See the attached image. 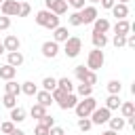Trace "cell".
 Wrapping results in <instances>:
<instances>
[{
	"instance_id": "6da1fadb",
	"label": "cell",
	"mask_w": 135,
	"mask_h": 135,
	"mask_svg": "<svg viewBox=\"0 0 135 135\" xmlns=\"http://www.w3.org/2000/svg\"><path fill=\"white\" fill-rule=\"evenodd\" d=\"M36 23L42 25V27H46V30H55V27L59 25V15L51 13L49 8L38 11V13H36Z\"/></svg>"
},
{
	"instance_id": "7a4b0ae2",
	"label": "cell",
	"mask_w": 135,
	"mask_h": 135,
	"mask_svg": "<svg viewBox=\"0 0 135 135\" xmlns=\"http://www.w3.org/2000/svg\"><path fill=\"white\" fill-rule=\"evenodd\" d=\"M95 108H97V101H95L91 95H89V97H82V101H78V103L74 105V110H76V116H78V118L89 116Z\"/></svg>"
},
{
	"instance_id": "3957f363",
	"label": "cell",
	"mask_w": 135,
	"mask_h": 135,
	"mask_svg": "<svg viewBox=\"0 0 135 135\" xmlns=\"http://www.w3.org/2000/svg\"><path fill=\"white\" fill-rule=\"evenodd\" d=\"M82 51V40L78 36H70L65 42H63V53L68 57H78V53Z\"/></svg>"
},
{
	"instance_id": "277c9868",
	"label": "cell",
	"mask_w": 135,
	"mask_h": 135,
	"mask_svg": "<svg viewBox=\"0 0 135 135\" xmlns=\"http://www.w3.org/2000/svg\"><path fill=\"white\" fill-rule=\"evenodd\" d=\"M103 61H105V57H103V51H101V49H93V51L89 53V57H86V68L95 72V70L103 68Z\"/></svg>"
},
{
	"instance_id": "5b68a950",
	"label": "cell",
	"mask_w": 135,
	"mask_h": 135,
	"mask_svg": "<svg viewBox=\"0 0 135 135\" xmlns=\"http://www.w3.org/2000/svg\"><path fill=\"white\" fill-rule=\"evenodd\" d=\"M89 116H91V122H93V124H103V122H108V120H110L112 110H108L105 105H103V108H95Z\"/></svg>"
},
{
	"instance_id": "8992f818",
	"label": "cell",
	"mask_w": 135,
	"mask_h": 135,
	"mask_svg": "<svg viewBox=\"0 0 135 135\" xmlns=\"http://www.w3.org/2000/svg\"><path fill=\"white\" fill-rule=\"evenodd\" d=\"M44 4H46V8H49L51 13H55V15H65V13H68V2H65V0H44Z\"/></svg>"
},
{
	"instance_id": "52a82bcc",
	"label": "cell",
	"mask_w": 135,
	"mask_h": 135,
	"mask_svg": "<svg viewBox=\"0 0 135 135\" xmlns=\"http://www.w3.org/2000/svg\"><path fill=\"white\" fill-rule=\"evenodd\" d=\"M0 8H2V15H6V17H19V2L17 0H4L0 4Z\"/></svg>"
},
{
	"instance_id": "ba28073f",
	"label": "cell",
	"mask_w": 135,
	"mask_h": 135,
	"mask_svg": "<svg viewBox=\"0 0 135 135\" xmlns=\"http://www.w3.org/2000/svg\"><path fill=\"white\" fill-rule=\"evenodd\" d=\"M78 13H80V19H82V23H93V21L99 17V13H97V8H95L93 4H91V6H82Z\"/></svg>"
},
{
	"instance_id": "9c48e42d",
	"label": "cell",
	"mask_w": 135,
	"mask_h": 135,
	"mask_svg": "<svg viewBox=\"0 0 135 135\" xmlns=\"http://www.w3.org/2000/svg\"><path fill=\"white\" fill-rule=\"evenodd\" d=\"M57 53H59V42H55V40H46V42L42 44V55H44L46 59L57 57Z\"/></svg>"
},
{
	"instance_id": "30bf717a",
	"label": "cell",
	"mask_w": 135,
	"mask_h": 135,
	"mask_svg": "<svg viewBox=\"0 0 135 135\" xmlns=\"http://www.w3.org/2000/svg\"><path fill=\"white\" fill-rule=\"evenodd\" d=\"M2 46H4V51H8V53H13V51H19V46H21V42H19V38H17V36H13V34H8V36L4 38V42H2Z\"/></svg>"
},
{
	"instance_id": "8fae6325",
	"label": "cell",
	"mask_w": 135,
	"mask_h": 135,
	"mask_svg": "<svg viewBox=\"0 0 135 135\" xmlns=\"http://www.w3.org/2000/svg\"><path fill=\"white\" fill-rule=\"evenodd\" d=\"M110 11H112V15H114L116 19H127V17H129V6H127V4H122V2L114 4Z\"/></svg>"
},
{
	"instance_id": "7c38bea8",
	"label": "cell",
	"mask_w": 135,
	"mask_h": 135,
	"mask_svg": "<svg viewBox=\"0 0 135 135\" xmlns=\"http://www.w3.org/2000/svg\"><path fill=\"white\" fill-rule=\"evenodd\" d=\"M131 30H133V25H131L127 19H118L116 25H114V34H120V36H127Z\"/></svg>"
},
{
	"instance_id": "4fadbf2b",
	"label": "cell",
	"mask_w": 135,
	"mask_h": 135,
	"mask_svg": "<svg viewBox=\"0 0 135 135\" xmlns=\"http://www.w3.org/2000/svg\"><path fill=\"white\" fill-rule=\"evenodd\" d=\"M76 103H78V97H76L74 93H68V95L59 101V108H61V110H74Z\"/></svg>"
},
{
	"instance_id": "5bb4252c",
	"label": "cell",
	"mask_w": 135,
	"mask_h": 135,
	"mask_svg": "<svg viewBox=\"0 0 135 135\" xmlns=\"http://www.w3.org/2000/svg\"><path fill=\"white\" fill-rule=\"evenodd\" d=\"M110 30V21L105 19V17H97L95 21H93V32H99V34H105Z\"/></svg>"
},
{
	"instance_id": "9a60e30c",
	"label": "cell",
	"mask_w": 135,
	"mask_h": 135,
	"mask_svg": "<svg viewBox=\"0 0 135 135\" xmlns=\"http://www.w3.org/2000/svg\"><path fill=\"white\" fill-rule=\"evenodd\" d=\"M70 38V34H68V27H63V25H57L55 30H53V40L55 42H65Z\"/></svg>"
},
{
	"instance_id": "2e32d148",
	"label": "cell",
	"mask_w": 135,
	"mask_h": 135,
	"mask_svg": "<svg viewBox=\"0 0 135 135\" xmlns=\"http://www.w3.org/2000/svg\"><path fill=\"white\" fill-rule=\"evenodd\" d=\"M6 63H8V65H13V68H19V65L23 63V55H21V51H13V53H8Z\"/></svg>"
},
{
	"instance_id": "e0dca14e",
	"label": "cell",
	"mask_w": 135,
	"mask_h": 135,
	"mask_svg": "<svg viewBox=\"0 0 135 135\" xmlns=\"http://www.w3.org/2000/svg\"><path fill=\"white\" fill-rule=\"evenodd\" d=\"M36 99H38V103H40V105H44V108H49V105L53 103V95H51L49 91H44V89L36 93Z\"/></svg>"
},
{
	"instance_id": "ac0fdd59",
	"label": "cell",
	"mask_w": 135,
	"mask_h": 135,
	"mask_svg": "<svg viewBox=\"0 0 135 135\" xmlns=\"http://www.w3.org/2000/svg\"><path fill=\"white\" fill-rule=\"evenodd\" d=\"M15 74H17V68H13V65H8V63H4V65L0 68V78H4V80H13Z\"/></svg>"
},
{
	"instance_id": "d6986e66",
	"label": "cell",
	"mask_w": 135,
	"mask_h": 135,
	"mask_svg": "<svg viewBox=\"0 0 135 135\" xmlns=\"http://www.w3.org/2000/svg\"><path fill=\"white\" fill-rule=\"evenodd\" d=\"M91 40H93V44H95V49H103V46L108 44V36H105V34H99V32H93V36H91Z\"/></svg>"
},
{
	"instance_id": "ffe728a7",
	"label": "cell",
	"mask_w": 135,
	"mask_h": 135,
	"mask_svg": "<svg viewBox=\"0 0 135 135\" xmlns=\"http://www.w3.org/2000/svg\"><path fill=\"white\" fill-rule=\"evenodd\" d=\"M11 120H13V122H23V120H25V110L19 108V105L11 108Z\"/></svg>"
},
{
	"instance_id": "44dd1931",
	"label": "cell",
	"mask_w": 135,
	"mask_h": 135,
	"mask_svg": "<svg viewBox=\"0 0 135 135\" xmlns=\"http://www.w3.org/2000/svg\"><path fill=\"white\" fill-rule=\"evenodd\" d=\"M120 112H122L124 118L135 116V105H133V101H124V103H120Z\"/></svg>"
},
{
	"instance_id": "7402d4cb",
	"label": "cell",
	"mask_w": 135,
	"mask_h": 135,
	"mask_svg": "<svg viewBox=\"0 0 135 135\" xmlns=\"http://www.w3.org/2000/svg\"><path fill=\"white\" fill-rule=\"evenodd\" d=\"M4 91H6L8 95H19V93H21V84H17L15 80H6Z\"/></svg>"
},
{
	"instance_id": "603a6c76",
	"label": "cell",
	"mask_w": 135,
	"mask_h": 135,
	"mask_svg": "<svg viewBox=\"0 0 135 135\" xmlns=\"http://www.w3.org/2000/svg\"><path fill=\"white\" fill-rule=\"evenodd\" d=\"M21 93H25V95H30V97H32V95H36V93H38V86H36L32 80H27V82H23V84H21Z\"/></svg>"
},
{
	"instance_id": "cb8c5ba5",
	"label": "cell",
	"mask_w": 135,
	"mask_h": 135,
	"mask_svg": "<svg viewBox=\"0 0 135 135\" xmlns=\"http://www.w3.org/2000/svg\"><path fill=\"white\" fill-rule=\"evenodd\" d=\"M120 103H122V101H120L118 95H110V97L105 99V108H108V110H118Z\"/></svg>"
},
{
	"instance_id": "d4e9b609",
	"label": "cell",
	"mask_w": 135,
	"mask_h": 135,
	"mask_svg": "<svg viewBox=\"0 0 135 135\" xmlns=\"http://www.w3.org/2000/svg\"><path fill=\"white\" fill-rule=\"evenodd\" d=\"M57 86H59L61 91H65V93H72V91H74V84H72L70 78H59V80H57Z\"/></svg>"
},
{
	"instance_id": "484cf974",
	"label": "cell",
	"mask_w": 135,
	"mask_h": 135,
	"mask_svg": "<svg viewBox=\"0 0 135 135\" xmlns=\"http://www.w3.org/2000/svg\"><path fill=\"white\" fill-rule=\"evenodd\" d=\"M108 91H110V95H120V91H122L120 80H110L108 82Z\"/></svg>"
},
{
	"instance_id": "4316f807",
	"label": "cell",
	"mask_w": 135,
	"mask_h": 135,
	"mask_svg": "<svg viewBox=\"0 0 135 135\" xmlns=\"http://www.w3.org/2000/svg\"><path fill=\"white\" fill-rule=\"evenodd\" d=\"M2 105L4 108H15L17 105V95H8V93H4V97H2Z\"/></svg>"
},
{
	"instance_id": "83f0119b",
	"label": "cell",
	"mask_w": 135,
	"mask_h": 135,
	"mask_svg": "<svg viewBox=\"0 0 135 135\" xmlns=\"http://www.w3.org/2000/svg\"><path fill=\"white\" fill-rule=\"evenodd\" d=\"M30 114H32V118H42V116L46 114V108H44V105H40V103H36V105H32Z\"/></svg>"
},
{
	"instance_id": "f1b7e54d",
	"label": "cell",
	"mask_w": 135,
	"mask_h": 135,
	"mask_svg": "<svg viewBox=\"0 0 135 135\" xmlns=\"http://www.w3.org/2000/svg\"><path fill=\"white\" fill-rule=\"evenodd\" d=\"M108 122H110V129H112V131H120V129H124V118H118V116L112 118V116H110Z\"/></svg>"
},
{
	"instance_id": "f546056e",
	"label": "cell",
	"mask_w": 135,
	"mask_h": 135,
	"mask_svg": "<svg viewBox=\"0 0 135 135\" xmlns=\"http://www.w3.org/2000/svg\"><path fill=\"white\" fill-rule=\"evenodd\" d=\"M42 89H44V91H49V93H51V91H53V89H57V80H55V78H53V76H46V78H44V80H42Z\"/></svg>"
},
{
	"instance_id": "4dcf8cb0",
	"label": "cell",
	"mask_w": 135,
	"mask_h": 135,
	"mask_svg": "<svg viewBox=\"0 0 135 135\" xmlns=\"http://www.w3.org/2000/svg\"><path fill=\"white\" fill-rule=\"evenodd\" d=\"M91 93H93V86H91V84H84V82L78 84V95H80V97H89Z\"/></svg>"
},
{
	"instance_id": "1f68e13d",
	"label": "cell",
	"mask_w": 135,
	"mask_h": 135,
	"mask_svg": "<svg viewBox=\"0 0 135 135\" xmlns=\"http://www.w3.org/2000/svg\"><path fill=\"white\" fill-rule=\"evenodd\" d=\"M91 127H93V122H91V118H89V116H84V118H78V129H80V131H84V133H86Z\"/></svg>"
},
{
	"instance_id": "d6a6232c",
	"label": "cell",
	"mask_w": 135,
	"mask_h": 135,
	"mask_svg": "<svg viewBox=\"0 0 135 135\" xmlns=\"http://www.w3.org/2000/svg\"><path fill=\"white\" fill-rule=\"evenodd\" d=\"M82 82H84V84H91V86H93V84H97V74H95L93 70H89V72H86V76L82 78Z\"/></svg>"
},
{
	"instance_id": "836d02e7",
	"label": "cell",
	"mask_w": 135,
	"mask_h": 135,
	"mask_svg": "<svg viewBox=\"0 0 135 135\" xmlns=\"http://www.w3.org/2000/svg\"><path fill=\"white\" fill-rule=\"evenodd\" d=\"M32 13V6L27 2H19V17H27Z\"/></svg>"
},
{
	"instance_id": "e575fe53",
	"label": "cell",
	"mask_w": 135,
	"mask_h": 135,
	"mask_svg": "<svg viewBox=\"0 0 135 135\" xmlns=\"http://www.w3.org/2000/svg\"><path fill=\"white\" fill-rule=\"evenodd\" d=\"M68 23L70 25H82V19H80V13L76 11V13H72L70 17H68Z\"/></svg>"
},
{
	"instance_id": "d590c367",
	"label": "cell",
	"mask_w": 135,
	"mask_h": 135,
	"mask_svg": "<svg viewBox=\"0 0 135 135\" xmlns=\"http://www.w3.org/2000/svg\"><path fill=\"white\" fill-rule=\"evenodd\" d=\"M86 72H89V68H84V65H76V68H74V74H76V78H78L80 82H82V78L86 76Z\"/></svg>"
},
{
	"instance_id": "8d00e7d4",
	"label": "cell",
	"mask_w": 135,
	"mask_h": 135,
	"mask_svg": "<svg viewBox=\"0 0 135 135\" xmlns=\"http://www.w3.org/2000/svg\"><path fill=\"white\" fill-rule=\"evenodd\" d=\"M13 129H15V122H13V120H8V122H0V131H2L4 135H8Z\"/></svg>"
},
{
	"instance_id": "74e56055",
	"label": "cell",
	"mask_w": 135,
	"mask_h": 135,
	"mask_svg": "<svg viewBox=\"0 0 135 135\" xmlns=\"http://www.w3.org/2000/svg\"><path fill=\"white\" fill-rule=\"evenodd\" d=\"M38 120H40V124H44V127H49V129L55 124V118H53V116H49V114H44V116H42V118H38Z\"/></svg>"
},
{
	"instance_id": "f35d334b",
	"label": "cell",
	"mask_w": 135,
	"mask_h": 135,
	"mask_svg": "<svg viewBox=\"0 0 135 135\" xmlns=\"http://www.w3.org/2000/svg\"><path fill=\"white\" fill-rule=\"evenodd\" d=\"M112 42H114V46H116V49H120V46H124V42H127V36H120V34H116Z\"/></svg>"
},
{
	"instance_id": "ab89813d",
	"label": "cell",
	"mask_w": 135,
	"mask_h": 135,
	"mask_svg": "<svg viewBox=\"0 0 135 135\" xmlns=\"http://www.w3.org/2000/svg\"><path fill=\"white\" fill-rule=\"evenodd\" d=\"M34 135H49V127H44V124H36V129H34Z\"/></svg>"
},
{
	"instance_id": "60d3db41",
	"label": "cell",
	"mask_w": 135,
	"mask_h": 135,
	"mask_svg": "<svg viewBox=\"0 0 135 135\" xmlns=\"http://www.w3.org/2000/svg\"><path fill=\"white\" fill-rule=\"evenodd\" d=\"M8 27H11V17L2 15L0 17V30H8Z\"/></svg>"
},
{
	"instance_id": "b9f144b4",
	"label": "cell",
	"mask_w": 135,
	"mask_h": 135,
	"mask_svg": "<svg viewBox=\"0 0 135 135\" xmlns=\"http://www.w3.org/2000/svg\"><path fill=\"white\" fill-rule=\"evenodd\" d=\"M63 133H65V131H63L61 127H57V124H53V127L49 129V135H63Z\"/></svg>"
},
{
	"instance_id": "7bdbcfd3",
	"label": "cell",
	"mask_w": 135,
	"mask_h": 135,
	"mask_svg": "<svg viewBox=\"0 0 135 135\" xmlns=\"http://www.w3.org/2000/svg\"><path fill=\"white\" fill-rule=\"evenodd\" d=\"M65 2H68L70 6H74V8H78V11L84 6V0H65Z\"/></svg>"
},
{
	"instance_id": "ee69618b",
	"label": "cell",
	"mask_w": 135,
	"mask_h": 135,
	"mask_svg": "<svg viewBox=\"0 0 135 135\" xmlns=\"http://www.w3.org/2000/svg\"><path fill=\"white\" fill-rule=\"evenodd\" d=\"M124 46H131V49L135 46V36H133V34H127V42H124Z\"/></svg>"
},
{
	"instance_id": "f6af8a7d",
	"label": "cell",
	"mask_w": 135,
	"mask_h": 135,
	"mask_svg": "<svg viewBox=\"0 0 135 135\" xmlns=\"http://www.w3.org/2000/svg\"><path fill=\"white\" fill-rule=\"evenodd\" d=\"M99 2H101V6H103V8H112V6L116 4V0H99Z\"/></svg>"
},
{
	"instance_id": "bcb514c9",
	"label": "cell",
	"mask_w": 135,
	"mask_h": 135,
	"mask_svg": "<svg viewBox=\"0 0 135 135\" xmlns=\"http://www.w3.org/2000/svg\"><path fill=\"white\" fill-rule=\"evenodd\" d=\"M8 135H25V133H23V131H21V129H13V131H11V133H8Z\"/></svg>"
},
{
	"instance_id": "7dc6e473",
	"label": "cell",
	"mask_w": 135,
	"mask_h": 135,
	"mask_svg": "<svg viewBox=\"0 0 135 135\" xmlns=\"http://www.w3.org/2000/svg\"><path fill=\"white\" fill-rule=\"evenodd\" d=\"M101 135H118V131H112V129H108V131H103Z\"/></svg>"
},
{
	"instance_id": "c3c4849f",
	"label": "cell",
	"mask_w": 135,
	"mask_h": 135,
	"mask_svg": "<svg viewBox=\"0 0 135 135\" xmlns=\"http://www.w3.org/2000/svg\"><path fill=\"white\" fill-rule=\"evenodd\" d=\"M2 53H4V46H2V42H0V55H2Z\"/></svg>"
},
{
	"instance_id": "681fc988",
	"label": "cell",
	"mask_w": 135,
	"mask_h": 135,
	"mask_svg": "<svg viewBox=\"0 0 135 135\" xmlns=\"http://www.w3.org/2000/svg\"><path fill=\"white\" fill-rule=\"evenodd\" d=\"M118 2H122V4H127V2H129V0H118Z\"/></svg>"
},
{
	"instance_id": "f907efd6",
	"label": "cell",
	"mask_w": 135,
	"mask_h": 135,
	"mask_svg": "<svg viewBox=\"0 0 135 135\" xmlns=\"http://www.w3.org/2000/svg\"><path fill=\"white\" fill-rule=\"evenodd\" d=\"M89 2H91V4H95V2H99V0H89Z\"/></svg>"
},
{
	"instance_id": "816d5d0a",
	"label": "cell",
	"mask_w": 135,
	"mask_h": 135,
	"mask_svg": "<svg viewBox=\"0 0 135 135\" xmlns=\"http://www.w3.org/2000/svg\"><path fill=\"white\" fill-rule=\"evenodd\" d=\"M2 2H4V0H0V4H2Z\"/></svg>"
},
{
	"instance_id": "f5cc1de1",
	"label": "cell",
	"mask_w": 135,
	"mask_h": 135,
	"mask_svg": "<svg viewBox=\"0 0 135 135\" xmlns=\"http://www.w3.org/2000/svg\"><path fill=\"white\" fill-rule=\"evenodd\" d=\"M63 135H68V133H63Z\"/></svg>"
}]
</instances>
